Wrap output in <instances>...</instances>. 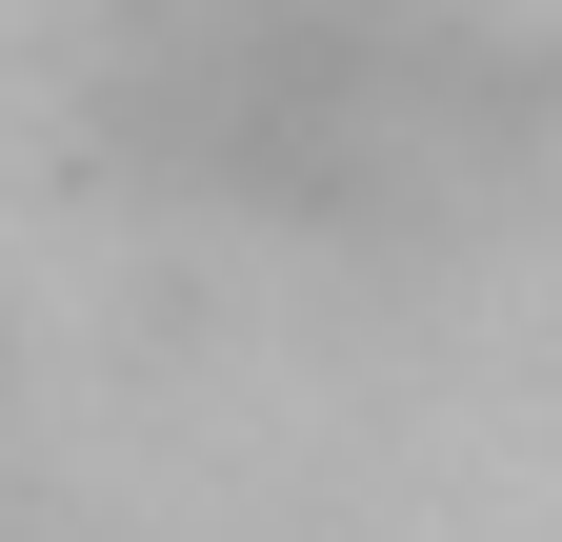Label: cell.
I'll list each match as a JSON object with an SVG mask.
<instances>
[{"label": "cell", "mask_w": 562, "mask_h": 542, "mask_svg": "<svg viewBox=\"0 0 562 542\" xmlns=\"http://www.w3.org/2000/svg\"><path fill=\"white\" fill-rule=\"evenodd\" d=\"M81 101L181 201L322 222V241H422L462 201H503L542 121L462 0H101Z\"/></svg>", "instance_id": "cell-1"}]
</instances>
